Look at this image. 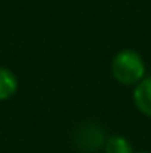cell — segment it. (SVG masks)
I'll return each instance as SVG.
<instances>
[{
    "mask_svg": "<svg viewBox=\"0 0 151 153\" xmlns=\"http://www.w3.org/2000/svg\"><path fill=\"white\" fill-rule=\"evenodd\" d=\"M112 76L120 85L135 86L138 82L145 78L146 67L145 60L133 49H122L114 56L110 64Z\"/></svg>",
    "mask_w": 151,
    "mask_h": 153,
    "instance_id": "1",
    "label": "cell"
},
{
    "mask_svg": "<svg viewBox=\"0 0 151 153\" xmlns=\"http://www.w3.org/2000/svg\"><path fill=\"white\" fill-rule=\"evenodd\" d=\"M106 135L94 122H83L75 132V145L83 153H94L104 147Z\"/></svg>",
    "mask_w": 151,
    "mask_h": 153,
    "instance_id": "2",
    "label": "cell"
},
{
    "mask_svg": "<svg viewBox=\"0 0 151 153\" xmlns=\"http://www.w3.org/2000/svg\"><path fill=\"white\" fill-rule=\"evenodd\" d=\"M133 103L141 114L151 117V76H145L133 86Z\"/></svg>",
    "mask_w": 151,
    "mask_h": 153,
    "instance_id": "3",
    "label": "cell"
},
{
    "mask_svg": "<svg viewBox=\"0 0 151 153\" xmlns=\"http://www.w3.org/2000/svg\"><path fill=\"white\" fill-rule=\"evenodd\" d=\"M18 78L10 68L0 65V101H7L16 93Z\"/></svg>",
    "mask_w": 151,
    "mask_h": 153,
    "instance_id": "4",
    "label": "cell"
},
{
    "mask_svg": "<svg viewBox=\"0 0 151 153\" xmlns=\"http://www.w3.org/2000/svg\"><path fill=\"white\" fill-rule=\"evenodd\" d=\"M102 148H104V153H133L130 142L122 135L107 137Z\"/></svg>",
    "mask_w": 151,
    "mask_h": 153,
    "instance_id": "5",
    "label": "cell"
},
{
    "mask_svg": "<svg viewBox=\"0 0 151 153\" xmlns=\"http://www.w3.org/2000/svg\"><path fill=\"white\" fill-rule=\"evenodd\" d=\"M133 153H150V152H145V150H140V152H133Z\"/></svg>",
    "mask_w": 151,
    "mask_h": 153,
    "instance_id": "6",
    "label": "cell"
}]
</instances>
